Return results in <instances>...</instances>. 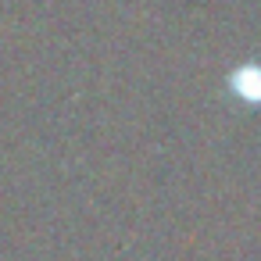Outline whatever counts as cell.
<instances>
[{
    "label": "cell",
    "mask_w": 261,
    "mask_h": 261,
    "mask_svg": "<svg viewBox=\"0 0 261 261\" xmlns=\"http://www.w3.org/2000/svg\"><path fill=\"white\" fill-rule=\"evenodd\" d=\"M229 90L236 100L250 104V108H261V61H247L240 68L229 72Z\"/></svg>",
    "instance_id": "1"
}]
</instances>
